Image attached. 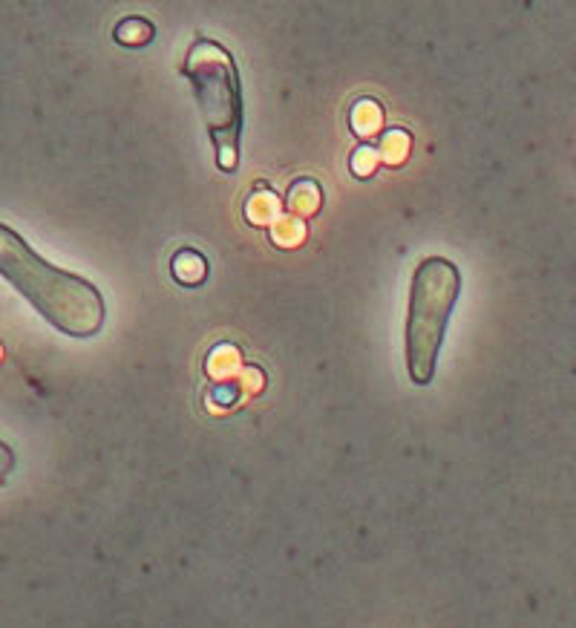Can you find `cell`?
<instances>
[{
  "instance_id": "6da1fadb",
  "label": "cell",
  "mask_w": 576,
  "mask_h": 628,
  "mask_svg": "<svg viewBox=\"0 0 576 628\" xmlns=\"http://www.w3.org/2000/svg\"><path fill=\"white\" fill-rule=\"evenodd\" d=\"M0 277L49 326L69 338H93L107 320L104 297L90 280L46 262L4 222H0Z\"/></svg>"
},
{
  "instance_id": "7a4b0ae2",
  "label": "cell",
  "mask_w": 576,
  "mask_h": 628,
  "mask_svg": "<svg viewBox=\"0 0 576 628\" xmlns=\"http://www.w3.org/2000/svg\"><path fill=\"white\" fill-rule=\"evenodd\" d=\"M182 72L194 84V95L216 150V165L234 171L242 139V87L234 55L216 41L199 38L190 46Z\"/></svg>"
},
{
  "instance_id": "3957f363",
  "label": "cell",
  "mask_w": 576,
  "mask_h": 628,
  "mask_svg": "<svg viewBox=\"0 0 576 628\" xmlns=\"http://www.w3.org/2000/svg\"><path fill=\"white\" fill-rule=\"evenodd\" d=\"M461 291L455 262L444 257H427L413 274L406 314V369L418 387H427L435 375L447 323L453 317Z\"/></svg>"
},
{
  "instance_id": "277c9868",
  "label": "cell",
  "mask_w": 576,
  "mask_h": 628,
  "mask_svg": "<svg viewBox=\"0 0 576 628\" xmlns=\"http://www.w3.org/2000/svg\"><path fill=\"white\" fill-rule=\"evenodd\" d=\"M116 38L124 41V46H145L153 38V26L145 23L142 18H130L116 29Z\"/></svg>"
},
{
  "instance_id": "5b68a950",
  "label": "cell",
  "mask_w": 576,
  "mask_h": 628,
  "mask_svg": "<svg viewBox=\"0 0 576 628\" xmlns=\"http://www.w3.org/2000/svg\"><path fill=\"white\" fill-rule=\"evenodd\" d=\"M12 470H15V453H12L9 444L0 441V481H4Z\"/></svg>"
}]
</instances>
